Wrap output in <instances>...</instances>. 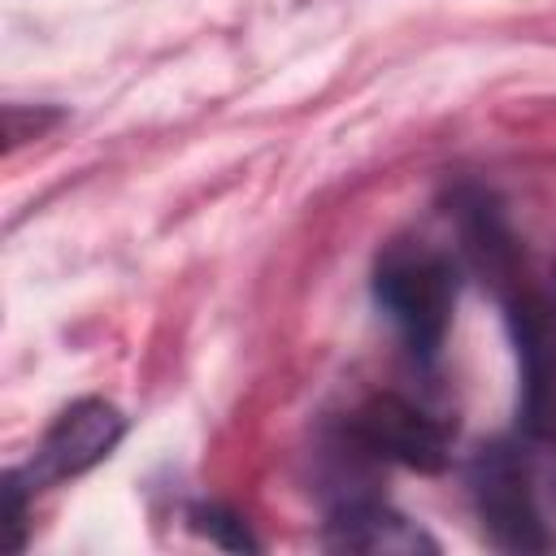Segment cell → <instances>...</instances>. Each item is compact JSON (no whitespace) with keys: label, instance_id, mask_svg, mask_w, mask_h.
<instances>
[{"label":"cell","instance_id":"cell-6","mask_svg":"<svg viewBox=\"0 0 556 556\" xmlns=\"http://www.w3.org/2000/svg\"><path fill=\"white\" fill-rule=\"evenodd\" d=\"M326 543L339 552H391V556H417V552H439V543L395 513L391 504L378 500H352L339 504L326 521Z\"/></svg>","mask_w":556,"mask_h":556},{"label":"cell","instance_id":"cell-4","mask_svg":"<svg viewBox=\"0 0 556 556\" xmlns=\"http://www.w3.org/2000/svg\"><path fill=\"white\" fill-rule=\"evenodd\" d=\"M122 434H126V421L109 400H78L48 426V434L39 439L30 465L13 469V473H17V482L26 491L65 482V478L87 473L91 465H100L117 447Z\"/></svg>","mask_w":556,"mask_h":556},{"label":"cell","instance_id":"cell-1","mask_svg":"<svg viewBox=\"0 0 556 556\" xmlns=\"http://www.w3.org/2000/svg\"><path fill=\"white\" fill-rule=\"evenodd\" d=\"M469 500L486 539L504 552L556 547V443L517 434L469 465Z\"/></svg>","mask_w":556,"mask_h":556},{"label":"cell","instance_id":"cell-5","mask_svg":"<svg viewBox=\"0 0 556 556\" xmlns=\"http://www.w3.org/2000/svg\"><path fill=\"white\" fill-rule=\"evenodd\" d=\"M352 439L382 460L426 469V473L443 469L452 447V430L404 395H374L365 408H356Z\"/></svg>","mask_w":556,"mask_h":556},{"label":"cell","instance_id":"cell-3","mask_svg":"<svg viewBox=\"0 0 556 556\" xmlns=\"http://www.w3.org/2000/svg\"><path fill=\"white\" fill-rule=\"evenodd\" d=\"M500 282L521 374V434L556 443V278L521 282L508 269Z\"/></svg>","mask_w":556,"mask_h":556},{"label":"cell","instance_id":"cell-2","mask_svg":"<svg viewBox=\"0 0 556 556\" xmlns=\"http://www.w3.org/2000/svg\"><path fill=\"white\" fill-rule=\"evenodd\" d=\"M456 291H460L456 261L447 252L421 243V239L417 243H391L378 256L374 300L391 317V326L400 330V339L408 343V352L417 361L439 356L447 326H452Z\"/></svg>","mask_w":556,"mask_h":556},{"label":"cell","instance_id":"cell-7","mask_svg":"<svg viewBox=\"0 0 556 556\" xmlns=\"http://www.w3.org/2000/svg\"><path fill=\"white\" fill-rule=\"evenodd\" d=\"M191 526H195L200 534H208L213 543H222V547H235V552H252V547H256V539L248 534V526H243L230 508H217V504L195 508V513H191Z\"/></svg>","mask_w":556,"mask_h":556}]
</instances>
